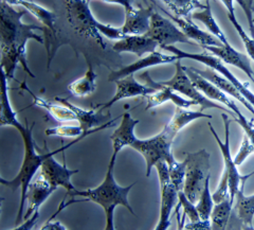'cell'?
<instances>
[{"label": "cell", "instance_id": "obj_1", "mask_svg": "<svg viewBox=\"0 0 254 230\" xmlns=\"http://www.w3.org/2000/svg\"><path fill=\"white\" fill-rule=\"evenodd\" d=\"M25 14V10H15L13 5L0 0V64L7 78L12 80H15V71L18 65L31 77H35L27 62V43L34 39L38 44L45 45V39L36 33L37 31L45 33V27L23 23L21 19Z\"/></svg>", "mask_w": 254, "mask_h": 230}, {"label": "cell", "instance_id": "obj_2", "mask_svg": "<svg viewBox=\"0 0 254 230\" xmlns=\"http://www.w3.org/2000/svg\"><path fill=\"white\" fill-rule=\"evenodd\" d=\"M139 122L129 113L123 114L121 124L111 135L110 140L114 154L118 155L125 147H129L140 153L146 163V176L149 177L157 162L163 160L171 165L176 161L172 153V144L180 131L169 122L155 137L139 139L134 135V128Z\"/></svg>", "mask_w": 254, "mask_h": 230}, {"label": "cell", "instance_id": "obj_3", "mask_svg": "<svg viewBox=\"0 0 254 230\" xmlns=\"http://www.w3.org/2000/svg\"><path fill=\"white\" fill-rule=\"evenodd\" d=\"M34 126L35 123L31 126L26 123L22 125L20 130H18L23 142V159L18 174L12 180H10V184L7 186L13 191L20 188V204L17 217L15 220L16 226H18V224H20V222L23 220V213H25L26 209L27 191L30 182L33 180L35 174L41 170V166L48 156V151L47 153L44 154L36 152V145L33 139Z\"/></svg>", "mask_w": 254, "mask_h": 230}, {"label": "cell", "instance_id": "obj_4", "mask_svg": "<svg viewBox=\"0 0 254 230\" xmlns=\"http://www.w3.org/2000/svg\"><path fill=\"white\" fill-rule=\"evenodd\" d=\"M117 157V154L113 153V155H111L106 175L104 180L102 181V184L93 189H75L74 191L66 195V197H82L83 200L81 202H92L98 204L104 209V211L110 208H117L118 206H123V207L128 209L129 212L134 216V212L128 202V194L130 189H132V187L136 184L133 182V184L127 187H121L120 185H118V182L115 179V165Z\"/></svg>", "mask_w": 254, "mask_h": 230}, {"label": "cell", "instance_id": "obj_5", "mask_svg": "<svg viewBox=\"0 0 254 230\" xmlns=\"http://www.w3.org/2000/svg\"><path fill=\"white\" fill-rule=\"evenodd\" d=\"M65 5L71 28L78 34L93 38L102 48L106 47L103 36L110 41H119L125 36L121 28L104 25L95 19L87 0H65Z\"/></svg>", "mask_w": 254, "mask_h": 230}, {"label": "cell", "instance_id": "obj_6", "mask_svg": "<svg viewBox=\"0 0 254 230\" xmlns=\"http://www.w3.org/2000/svg\"><path fill=\"white\" fill-rule=\"evenodd\" d=\"M187 171L184 192L193 204L199 198L205 180L210 176V154L204 149L186 156Z\"/></svg>", "mask_w": 254, "mask_h": 230}, {"label": "cell", "instance_id": "obj_7", "mask_svg": "<svg viewBox=\"0 0 254 230\" xmlns=\"http://www.w3.org/2000/svg\"><path fill=\"white\" fill-rule=\"evenodd\" d=\"M87 136L76 138L74 141L70 142L69 145H66L62 147L61 149L52 151V152L51 151H48V156L44 160L41 166V170H39V176L43 177L45 180H47L49 184H51L55 188L59 189L60 187H62L64 189H66L67 191L66 195L74 191L76 189L73 186L72 182H71V177H72L74 174L78 173V170L68 169L66 161H64V164H61L59 161L55 160L54 155H57L58 153H61V152H65L67 149L74 146L78 141L83 140Z\"/></svg>", "mask_w": 254, "mask_h": 230}, {"label": "cell", "instance_id": "obj_8", "mask_svg": "<svg viewBox=\"0 0 254 230\" xmlns=\"http://www.w3.org/2000/svg\"><path fill=\"white\" fill-rule=\"evenodd\" d=\"M161 49L170 51L179 60L190 59V60H194L199 63H202V64H204L205 66H208L214 71H216L217 74H220L222 77H226L228 81L231 82L236 88L241 91L243 96L248 100L250 104L254 107V93L249 90L248 83H242L238 78H236L231 71L224 65V63H222L217 57H215V55L210 54L208 52H202V53L186 52L184 50L178 49L177 47L175 46H164V47H161Z\"/></svg>", "mask_w": 254, "mask_h": 230}, {"label": "cell", "instance_id": "obj_9", "mask_svg": "<svg viewBox=\"0 0 254 230\" xmlns=\"http://www.w3.org/2000/svg\"><path fill=\"white\" fill-rule=\"evenodd\" d=\"M160 83L164 86L170 87L174 91L180 92L184 94V96H187L190 100L194 101L196 103V105L200 106V112L209 108H216L222 110V112L225 113H230V115L235 118V115L232 110L227 109L226 107L219 104H216L215 102H213L212 100L206 98L203 93H201L196 88V86L193 84L192 81H190V78L187 75L185 67L181 65V60L179 59L176 62V73H175L174 77L169 81H163Z\"/></svg>", "mask_w": 254, "mask_h": 230}, {"label": "cell", "instance_id": "obj_10", "mask_svg": "<svg viewBox=\"0 0 254 230\" xmlns=\"http://www.w3.org/2000/svg\"><path fill=\"white\" fill-rule=\"evenodd\" d=\"M221 118H222V120H224V124H225V142H222L220 140L216 131L214 130L211 123H209V128H210L211 133L213 134L214 138H215L217 141L222 156H224V160H225V171L224 172L227 174L228 179H229L230 201H231V203H234L235 195L238 192V190H240L241 182L246 181L250 176H252L254 174V171L252 173L248 174V175H245V176H242L241 174L238 173L237 165L234 163V160L231 156V151H230V122L231 121H230L229 116L225 113L221 114Z\"/></svg>", "mask_w": 254, "mask_h": 230}, {"label": "cell", "instance_id": "obj_11", "mask_svg": "<svg viewBox=\"0 0 254 230\" xmlns=\"http://www.w3.org/2000/svg\"><path fill=\"white\" fill-rule=\"evenodd\" d=\"M155 168L158 172L161 189L160 217L155 230H168L171 226V213L178 200V191L174 187L170 177V168L166 161H159Z\"/></svg>", "mask_w": 254, "mask_h": 230}, {"label": "cell", "instance_id": "obj_12", "mask_svg": "<svg viewBox=\"0 0 254 230\" xmlns=\"http://www.w3.org/2000/svg\"><path fill=\"white\" fill-rule=\"evenodd\" d=\"M153 38L158 46H174L175 44L195 45L171 19L165 18L158 12H154L150 17L149 31L145 34Z\"/></svg>", "mask_w": 254, "mask_h": 230}, {"label": "cell", "instance_id": "obj_13", "mask_svg": "<svg viewBox=\"0 0 254 230\" xmlns=\"http://www.w3.org/2000/svg\"><path fill=\"white\" fill-rule=\"evenodd\" d=\"M10 5H19L25 7L33 16L45 27V46L48 52V68L50 67L52 58V41H57L58 38V27H57V15L54 12L46 9L30 0H4Z\"/></svg>", "mask_w": 254, "mask_h": 230}, {"label": "cell", "instance_id": "obj_14", "mask_svg": "<svg viewBox=\"0 0 254 230\" xmlns=\"http://www.w3.org/2000/svg\"><path fill=\"white\" fill-rule=\"evenodd\" d=\"M115 83L117 85L115 96L109 101L104 103V104H100L97 106V108L102 110V112L103 110L110 108L114 104H116L117 102L121 100L134 97H147L149 94L155 93L157 91L156 89L152 88V87H148L145 84H140L139 82H137L133 75L120 78V80L116 81Z\"/></svg>", "mask_w": 254, "mask_h": 230}, {"label": "cell", "instance_id": "obj_15", "mask_svg": "<svg viewBox=\"0 0 254 230\" xmlns=\"http://www.w3.org/2000/svg\"><path fill=\"white\" fill-rule=\"evenodd\" d=\"M177 60H178L177 57H175L174 54L166 55L158 51H155L153 53H149L147 57L140 58L138 61L132 63L130 65H127L118 70L111 71L108 76V82H116L125 77L134 75L136 73H138V71L145 69L147 67L163 65V64H171V63L177 62Z\"/></svg>", "mask_w": 254, "mask_h": 230}, {"label": "cell", "instance_id": "obj_16", "mask_svg": "<svg viewBox=\"0 0 254 230\" xmlns=\"http://www.w3.org/2000/svg\"><path fill=\"white\" fill-rule=\"evenodd\" d=\"M154 4L143 7L132 6L131 9L125 11V21L121 27L124 35H145L149 31L150 17H152Z\"/></svg>", "mask_w": 254, "mask_h": 230}, {"label": "cell", "instance_id": "obj_17", "mask_svg": "<svg viewBox=\"0 0 254 230\" xmlns=\"http://www.w3.org/2000/svg\"><path fill=\"white\" fill-rule=\"evenodd\" d=\"M58 188H55L49 184L43 177L38 176L36 179L32 180L28 187L27 191V200H26V211L23 213V220H28L30 217L33 216L36 211H39L41 206L57 191Z\"/></svg>", "mask_w": 254, "mask_h": 230}, {"label": "cell", "instance_id": "obj_18", "mask_svg": "<svg viewBox=\"0 0 254 230\" xmlns=\"http://www.w3.org/2000/svg\"><path fill=\"white\" fill-rule=\"evenodd\" d=\"M201 48L213 53V55L217 57L221 62L230 64L240 68L244 74L248 76V77L254 84V71L251 66L250 58L246 54L236 51L231 45L229 46H201Z\"/></svg>", "mask_w": 254, "mask_h": 230}, {"label": "cell", "instance_id": "obj_19", "mask_svg": "<svg viewBox=\"0 0 254 230\" xmlns=\"http://www.w3.org/2000/svg\"><path fill=\"white\" fill-rule=\"evenodd\" d=\"M55 101H58L61 104L65 105L72 110L74 115L76 116V121L78 122L79 126H81L85 133L100 128V126L104 125L105 123L110 121V114H103V112L100 109L95 110L81 108L72 104V103H70L69 100L66 98L55 97Z\"/></svg>", "mask_w": 254, "mask_h": 230}, {"label": "cell", "instance_id": "obj_20", "mask_svg": "<svg viewBox=\"0 0 254 230\" xmlns=\"http://www.w3.org/2000/svg\"><path fill=\"white\" fill-rule=\"evenodd\" d=\"M158 44L147 35H125L113 45L117 53H132L138 58L156 51Z\"/></svg>", "mask_w": 254, "mask_h": 230}, {"label": "cell", "instance_id": "obj_21", "mask_svg": "<svg viewBox=\"0 0 254 230\" xmlns=\"http://www.w3.org/2000/svg\"><path fill=\"white\" fill-rule=\"evenodd\" d=\"M157 7H159L166 16H169V18L174 21L176 25L179 27V29L184 32L190 39L196 42L197 44H199L200 46H216L220 47L222 44L218 41V39L213 36L211 33L204 32L201 29L198 28L195 23L193 22L192 19H185V18H179L174 16L169 11H166L163 9L162 6L158 5L157 3L155 4Z\"/></svg>", "mask_w": 254, "mask_h": 230}, {"label": "cell", "instance_id": "obj_22", "mask_svg": "<svg viewBox=\"0 0 254 230\" xmlns=\"http://www.w3.org/2000/svg\"><path fill=\"white\" fill-rule=\"evenodd\" d=\"M7 80L9 78L4 73L3 67L0 64V128L12 126L18 131L22 128L23 124L18 121L17 114L11 105Z\"/></svg>", "mask_w": 254, "mask_h": 230}, {"label": "cell", "instance_id": "obj_23", "mask_svg": "<svg viewBox=\"0 0 254 230\" xmlns=\"http://www.w3.org/2000/svg\"><path fill=\"white\" fill-rule=\"evenodd\" d=\"M192 69L195 71L196 74L201 76L202 77H204L208 81H210L212 84L217 86L220 90H222L225 93L230 94V96H232L238 102H241L242 104L254 116V107L250 104L248 100L243 96L241 91L238 90L231 82L228 81L226 77H224L222 76H219L216 73V71H214L213 69H211L209 67L204 69V70H199V69H196L194 67H192Z\"/></svg>", "mask_w": 254, "mask_h": 230}, {"label": "cell", "instance_id": "obj_24", "mask_svg": "<svg viewBox=\"0 0 254 230\" xmlns=\"http://www.w3.org/2000/svg\"><path fill=\"white\" fill-rule=\"evenodd\" d=\"M20 89L27 91L30 94L32 99H33L34 105L46 109L47 112L49 113L57 121H59V122L76 121V116L70 108L61 104V103L60 104H54V103H52L50 101L45 100L41 97H37L36 94L29 88V86L27 85L26 82H22L20 84Z\"/></svg>", "mask_w": 254, "mask_h": 230}, {"label": "cell", "instance_id": "obj_25", "mask_svg": "<svg viewBox=\"0 0 254 230\" xmlns=\"http://www.w3.org/2000/svg\"><path fill=\"white\" fill-rule=\"evenodd\" d=\"M160 88H159L155 93L149 94V96L145 97L147 100V105L145 107L146 110L157 107L159 105L163 104V103L171 101L173 102L176 107H181V108H189L193 105H196V103L192 100H187L185 98L180 97L179 94H177L173 89H171L170 87L162 85L160 82Z\"/></svg>", "mask_w": 254, "mask_h": 230}, {"label": "cell", "instance_id": "obj_26", "mask_svg": "<svg viewBox=\"0 0 254 230\" xmlns=\"http://www.w3.org/2000/svg\"><path fill=\"white\" fill-rule=\"evenodd\" d=\"M87 65H88V69H87L86 74L82 77L77 78V80L68 85V90L74 97H89L95 91V89H97L98 75L95 74L91 62L89 60H87Z\"/></svg>", "mask_w": 254, "mask_h": 230}, {"label": "cell", "instance_id": "obj_27", "mask_svg": "<svg viewBox=\"0 0 254 230\" xmlns=\"http://www.w3.org/2000/svg\"><path fill=\"white\" fill-rule=\"evenodd\" d=\"M190 18H192V20H198V21L202 22L203 25L206 27V29L209 30V32L213 36H215L222 45H224V46H229L230 45L226 35L224 34V32H222L221 29L219 28V26L217 25L215 18L213 17L210 1H205L204 9H202L201 11L193 12L192 17H190Z\"/></svg>", "mask_w": 254, "mask_h": 230}, {"label": "cell", "instance_id": "obj_28", "mask_svg": "<svg viewBox=\"0 0 254 230\" xmlns=\"http://www.w3.org/2000/svg\"><path fill=\"white\" fill-rule=\"evenodd\" d=\"M245 181L242 182V186L235 195L236 198V213L243 224L252 225L254 219V194L246 196L244 193Z\"/></svg>", "mask_w": 254, "mask_h": 230}, {"label": "cell", "instance_id": "obj_29", "mask_svg": "<svg viewBox=\"0 0 254 230\" xmlns=\"http://www.w3.org/2000/svg\"><path fill=\"white\" fill-rule=\"evenodd\" d=\"M174 13V16L185 19H192L193 11L196 9H204L205 3H201L200 0H161Z\"/></svg>", "mask_w": 254, "mask_h": 230}, {"label": "cell", "instance_id": "obj_30", "mask_svg": "<svg viewBox=\"0 0 254 230\" xmlns=\"http://www.w3.org/2000/svg\"><path fill=\"white\" fill-rule=\"evenodd\" d=\"M232 206L233 203H231L230 198L221 203L215 204L210 218L212 230H226L230 216H231Z\"/></svg>", "mask_w": 254, "mask_h": 230}, {"label": "cell", "instance_id": "obj_31", "mask_svg": "<svg viewBox=\"0 0 254 230\" xmlns=\"http://www.w3.org/2000/svg\"><path fill=\"white\" fill-rule=\"evenodd\" d=\"M210 177L211 175L206 178L204 188L199 198H198V203L196 205V209L201 221H210L211 213L214 207V202L210 191Z\"/></svg>", "mask_w": 254, "mask_h": 230}, {"label": "cell", "instance_id": "obj_32", "mask_svg": "<svg viewBox=\"0 0 254 230\" xmlns=\"http://www.w3.org/2000/svg\"><path fill=\"white\" fill-rule=\"evenodd\" d=\"M227 13H228L229 20L231 21V23L233 25V27L235 28L238 35L241 36L242 41L244 43L245 48H246V50H247V52H248L249 58L254 61V39L251 38L247 33H246L245 30L243 29V27L240 25V22H238V20L236 19L234 9L227 11Z\"/></svg>", "mask_w": 254, "mask_h": 230}, {"label": "cell", "instance_id": "obj_33", "mask_svg": "<svg viewBox=\"0 0 254 230\" xmlns=\"http://www.w3.org/2000/svg\"><path fill=\"white\" fill-rule=\"evenodd\" d=\"M170 168V177L172 184L176 188L177 191H184L185 179H186V171H187V162L184 160L182 162L175 161L173 164L169 165Z\"/></svg>", "mask_w": 254, "mask_h": 230}, {"label": "cell", "instance_id": "obj_34", "mask_svg": "<svg viewBox=\"0 0 254 230\" xmlns=\"http://www.w3.org/2000/svg\"><path fill=\"white\" fill-rule=\"evenodd\" d=\"M178 201L179 205L184 208V213L189 218L190 222L200 221L199 214H198V211L196 209V206L189 200L184 191L178 192Z\"/></svg>", "mask_w": 254, "mask_h": 230}, {"label": "cell", "instance_id": "obj_35", "mask_svg": "<svg viewBox=\"0 0 254 230\" xmlns=\"http://www.w3.org/2000/svg\"><path fill=\"white\" fill-rule=\"evenodd\" d=\"M212 198H213L214 204L221 203V202L228 200V198H230L229 179H228V176H227V174L225 172H224V174H222V176L220 178L219 186H218L216 191L213 193Z\"/></svg>", "mask_w": 254, "mask_h": 230}, {"label": "cell", "instance_id": "obj_36", "mask_svg": "<svg viewBox=\"0 0 254 230\" xmlns=\"http://www.w3.org/2000/svg\"><path fill=\"white\" fill-rule=\"evenodd\" d=\"M252 153H254V146L247 135H244L242 147H241L240 151H238L236 157L233 159L234 163L236 165H241L246 159H247V157L249 155H251Z\"/></svg>", "mask_w": 254, "mask_h": 230}, {"label": "cell", "instance_id": "obj_37", "mask_svg": "<svg viewBox=\"0 0 254 230\" xmlns=\"http://www.w3.org/2000/svg\"><path fill=\"white\" fill-rule=\"evenodd\" d=\"M182 230H212L210 221H197L190 222V223L184 225Z\"/></svg>", "mask_w": 254, "mask_h": 230}, {"label": "cell", "instance_id": "obj_38", "mask_svg": "<svg viewBox=\"0 0 254 230\" xmlns=\"http://www.w3.org/2000/svg\"><path fill=\"white\" fill-rule=\"evenodd\" d=\"M246 4V16L248 18L250 32L252 35V38L254 39V22H253V7H254V0H244Z\"/></svg>", "mask_w": 254, "mask_h": 230}, {"label": "cell", "instance_id": "obj_39", "mask_svg": "<svg viewBox=\"0 0 254 230\" xmlns=\"http://www.w3.org/2000/svg\"><path fill=\"white\" fill-rule=\"evenodd\" d=\"M39 219V211H36L33 216L30 217L28 220H25L22 224L16 226L14 229L11 230H32L35 226V224L37 223V221Z\"/></svg>", "mask_w": 254, "mask_h": 230}, {"label": "cell", "instance_id": "obj_40", "mask_svg": "<svg viewBox=\"0 0 254 230\" xmlns=\"http://www.w3.org/2000/svg\"><path fill=\"white\" fill-rule=\"evenodd\" d=\"M61 210L59 209L57 212L54 213V216L51 217V219L49 221L46 222V224L39 229V230H68L65 226H64L61 222H52V220L57 217V214L60 212Z\"/></svg>", "mask_w": 254, "mask_h": 230}, {"label": "cell", "instance_id": "obj_41", "mask_svg": "<svg viewBox=\"0 0 254 230\" xmlns=\"http://www.w3.org/2000/svg\"><path fill=\"white\" fill-rule=\"evenodd\" d=\"M115 210L116 208H110L105 211L106 224L104 230H116L115 228Z\"/></svg>", "mask_w": 254, "mask_h": 230}, {"label": "cell", "instance_id": "obj_42", "mask_svg": "<svg viewBox=\"0 0 254 230\" xmlns=\"http://www.w3.org/2000/svg\"><path fill=\"white\" fill-rule=\"evenodd\" d=\"M87 1H90V0H87ZM103 2L106 3H115V4H120L124 7V10H129L133 6L130 0H101Z\"/></svg>", "mask_w": 254, "mask_h": 230}, {"label": "cell", "instance_id": "obj_43", "mask_svg": "<svg viewBox=\"0 0 254 230\" xmlns=\"http://www.w3.org/2000/svg\"><path fill=\"white\" fill-rule=\"evenodd\" d=\"M176 217H177V230H182V228H184V225L186 223L187 216L185 213H182V214L179 213V206L176 210Z\"/></svg>", "mask_w": 254, "mask_h": 230}, {"label": "cell", "instance_id": "obj_44", "mask_svg": "<svg viewBox=\"0 0 254 230\" xmlns=\"http://www.w3.org/2000/svg\"><path fill=\"white\" fill-rule=\"evenodd\" d=\"M9 184H10V180H6V179H4V178H2L1 176H0V185H3V186H9Z\"/></svg>", "mask_w": 254, "mask_h": 230}, {"label": "cell", "instance_id": "obj_45", "mask_svg": "<svg viewBox=\"0 0 254 230\" xmlns=\"http://www.w3.org/2000/svg\"><path fill=\"white\" fill-rule=\"evenodd\" d=\"M243 230H254V227L252 225H243Z\"/></svg>", "mask_w": 254, "mask_h": 230}, {"label": "cell", "instance_id": "obj_46", "mask_svg": "<svg viewBox=\"0 0 254 230\" xmlns=\"http://www.w3.org/2000/svg\"><path fill=\"white\" fill-rule=\"evenodd\" d=\"M130 1H132V0H130ZM143 1H144V2H150V3H152V4H156V1H155V0H143Z\"/></svg>", "mask_w": 254, "mask_h": 230}, {"label": "cell", "instance_id": "obj_47", "mask_svg": "<svg viewBox=\"0 0 254 230\" xmlns=\"http://www.w3.org/2000/svg\"><path fill=\"white\" fill-rule=\"evenodd\" d=\"M4 201V198L0 196V214H1V206H2V202Z\"/></svg>", "mask_w": 254, "mask_h": 230}, {"label": "cell", "instance_id": "obj_48", "mask_svg": "<svg viewBox=\"0 0 254 230\" xmlns=\"http://www.w3.org/2000/svg\"><path fill=\"white\" fill-rule=\"evenodd\" d=\"M205 1H211V0H205Z\"/></svg>", "mask_w": 254, "mask_h": 230}, {"label": "cell", "instance_id": "obj_49", "mask_svg": "<svg viewBox=\"0 0 254 230\" xmlns=\"http://www.w3.org/2000/svg\"><path fill=\"white\" fill-rule=\"evenodd\" d=\"M253 22H254V19H253Z\"/></svg>", "mask_w": 254, "mask_h": 230}]
</instances>
